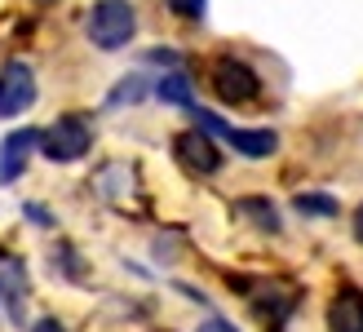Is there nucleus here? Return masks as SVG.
Masks as SVG:
<instances>
[{
	"label": "nucleus",
	"mask_w": 363,
	"mask_h": 332,
	"mask_svg": "<svg viewBox=\"0 0 363 332\" xmlns=\"http://www.w3.org/2000/svg\"><path fill=\"white\" fill-rule=\"evenodd\" d=\"M173 160L195 177H217L222 173V151H217V142L204 133V128H182L173 138Z\"/></svg>",
	"instance_id": "20e7f679"
},
{
	"label": "nucleus",
	"mask_w": 363,
	"mask_h": 332,
	"mask_svg": "<svg viewBox=\"0 0 363 332\" xmlns=\"http://www.w3.org/2000/svg\"><path fill=\"white\" fill-rule=\"evenodd\" d=\"M133 31H138V9L129 0H98V5L89 9V18H84V35L106 53L124 49L133 40Z\"/></svg>",
	"instance_id": "f257e3e1"
},
{
	"label": "nucleus",
	"mask_w": 363,
	"mask_h": 332,
	"mask_svg": "<svg viewBox=\"0 0 363 332\" xmlns=\"http://www.w3.org/2000/svg\"><path fill=\"white\" fill-rule=\"evenodd\" d=\"M35 5H53V0H35Z\"/></svg>",
	"instance_id": "a211bd4d"
},
{
	"label": "nucleus",
	"mask_w": 363,
	"mask_h": 332,
	"mask_svg": "<svg viewBox=\"0 0 363 332\" xmlns=\"http://www.w3.org/2000/svg\"><path fill=\"white\" fill-rule=\"evenodd\" d=\"M155 98L169 102V106H191V80L182 76V71H169V76L155 84Z\"/></svg>",
	"instance_id": "9b49d317"
},
{
	"label": "nucleus",
	"mask_w": 363,
	"mask_h": 332,
	"mask_svg": "<svg viewBox=\"0 0 363 332\" xmlns=\"http://www.w3.org/2000/svg\"><path fill=\"white\" fill-rule=\"evenodd\" d=\"M235 209H240L257 231H266V235H275V231L284 226V221H279V209L270 204V199H235Z\"/></svg>",
	"instance_id": "1a4fd4ad"
},
{
	"label": "nucleus",
	"mask_w": 363,
	"mask_h": 332,
	"mask_svg": "<svg viewBox=\"0 0 363 332\" xmlns=\"http://www.w3.org/2000/svg\"><path fill=\"white\" fill-rule=\"evenodd\" d=\"M31 332H67V328H62L58 319H35V323H31Z\"/></svg>",
	"instance_id": "dca6fc26"
},
{
	"label": "nucleus",
	"mask_w": 363,
	"mask_h": 332,
	"mask_svg": "<svg viewBox=\"0 0 363 332\" xmlns=\"http://www.w3.org/2000/svg\"><path fill=\"white\" fill-rule=\"evenodd\" d=\"M328 332H363V288L346 284L328 301Z\"/></svg>",
	"instance_id": "0eeeda50"
},
{
	"label": "nucleus",
	"mask_w": 363,
	"mask_h": 332,
	"mask_svg": "<svg viewBox=\"0 0 363 332\" xmlns=\"http://www.w3.org/2000/svg\"><path fill=\"white\" fill-rule=\"evenodd\" d=\"M195 332H240V328H235L230 319H222V315H213V319H204V323H199Z\"/></svg>",
	"instance_id": "4468645a"
},
{
	"label": "nucleus",
	"mask_w": 363,
	"mask_h": 332,
	"mask_svg": "<svg viewBox=\"0 0 363 332\" xmlns=\"http://www.w3.org/2000/svg\"><path fill=\"white\" fill-rule=\"evenodd\" d=\"M213 94L226 106H248V102H257L262 80L244 58H213Z\"/></svg>",
	"instance_id": "7ed1b4c3"
},
{
	"label": "nucleus",
	"mask_w": 363,
	"mask_h": 332,
	"mask_svg": "<svg viewBox=\"0 0 363 332\" xmlns=\"http://www.w3.org/2000/svg\"><path fill=\"white\" fill-rule=\"evenodd\" d=\"M35 71L23 62V58H13L0 67V120H13V116H23V111L35 102Z\"/></svg>",
	"instance_id": "39448f33"
},
{
	"label": "nucleus",
	"mask_w": 363,
	"mask_h": 332,
	"mask_svg": "<svg viewBox=\"0 0 363 332\" xmlns=\"http://www.w3.org/2000/svg\"><path fill=\"white\" fill-rule=\"evenodd\" d=\"M297 213L301 217H337V199L323 191H306V195H297Z\"/></svg>",
	"instance_id": "f8f14e48"
},
{
	"label": "nucleus",
	"mask_w": 363,
	"mask_h": 332,
	"mask_svg": "<svg viewBox=\"0 0 363 332\" xmlns=\"http://www.w3.org/2000/svg\"><path fill=\"white\" fill-rule=\"evenodd\" d=\"M226 142L235 146L240 155L248 160H266V155H275V146H279V133L275 128H226Z\"/></svg>",
	"instance_id": "6e6552de"
},
{
	"label": "nucleus",
	"mask_w": 363,
	"mask_h": 332,
	"mask_svg": "<svg viewBox=\"0 0 363 332\" xmlns=\"http://www.w3.org/2000/svg\"><path fill=\"white\" fill-rule=\"evenodd\" d=\"M35 151H40V128H13V133H5V142H0V187H9V182L27 173Z\"/></svg>",
	"instance_id": "423d86ee"
},
{
	"label": "nucleus",
	"mask_w": 363,
	"mask_h": 332,
	"mask_svg": "<svg viewBox=\"0 0 363 332\" xmlns=\"http://www.w3.org/2000/svg\"><path fill=\"white\" fill-rule=\"evenodd\" d=\"M151 94V80L142 76V71H133V76H124L116 89H111V98H106V106H133Z\"/></svg>",
	"instance_id": "9d476101"
},
{
	"label": "nucleus",
	"mask_w": 363,
	"mask_h": 332,
	"mask_svg": "<svg viewBox=\"0 0 363 332\" xmlns=\"http://www.w3.org/2000/svg\"><path fill=\"white\" fill-rule=\"evenodd\" d=\"M169 9L177 18H186V23H199V18L208 13V0H169Z\"/></svg>",
	"instance_id": "ddd939ff"
},
{
	"label": "nucleus",
	"mask_w": 363,
	"mask_h": 332,
	"mask_svg": "<svg viewBox=\"0 0 363 332\" xmlns=\"http://www.w3.org/2000/svg\"><path fill=\"white\" fill-rule=\"evenodd\" d=\"M89 146H94V124L84 116H58L49 128H40V151L53 164H76L89 155Z\"/></svg>",
	"instance_id": "f03ea898"
},
{
	"label": "nucleus",
	"mask_w": 363,
	"mask_h": 332,
	"mask_svg": "<svg viewBox=\"0 0 363 332\" xmlns=\"http://www.w3.org/2000/svg\"><path fill=\"white\" fill-rule=\"evenodd\" d=\"M350 226H354V239H359V244H363V204L354 209V221H350Z\"/></svg>",
	"instance_id": "f3484780"
},
{
	"label": "nucleus",
	"mask_w": 363,
	"mask_h": 332,
	"mask_svg": "<svg viewBox=\"0 0 363 332\" xmlns=\"http://www.w3.org/2000/svg\"><path fill=\"white\" fill-rule=\"evenodd\" d=\"M147 62H160V67H177L182 58H177L173 49H151V53H147Z\"/></svg>",
	"instance_id": "2eb2a0df"
}]
</instances>
